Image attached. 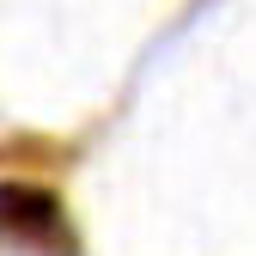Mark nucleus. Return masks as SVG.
Instances as JSON below:
<instances>
[{"label":"nucleus","mask_w":256,"mask_h":256,"mask_svg":"<svg viewBox=\"0 0 256 256\" xmlns=\"http://www.w3.org/2000/svg\"><path fill=\"white\" fill-rule=\"evenodd\" d=\"M0 256H80L68 214L49 189L0 183Z\"/></svg>","instance_id":"obj_1"}]
</instances>
